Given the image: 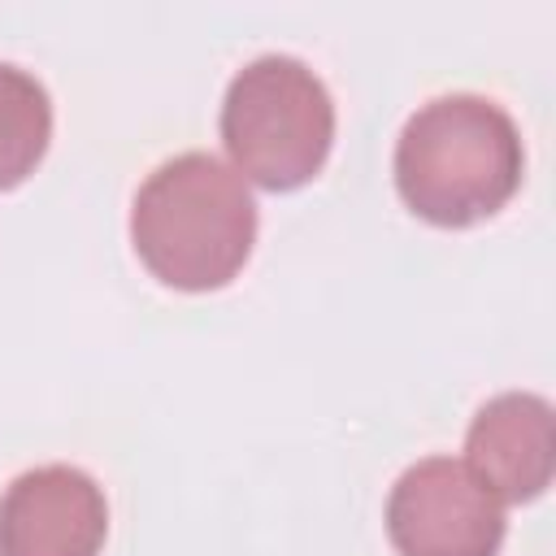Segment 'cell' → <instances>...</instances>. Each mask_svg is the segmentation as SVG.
Here are the masks:
<instances>
[{"label": "cell", "mask_w": 556, "mask_h": 556, "mask_svg": "<svg viewBox=\"0 0 556 556\" xmlns=\"http://www.w3.org/2000/svg\"><path fill=\"white\" fill-rule=\"evenodd\" d=\"M52 139V100L43 83L0 61V191L35 174Z\"/></svg>", "instance_id": "7"}, {"label": "cell", "mask_w": 556, "mask_h": 556, "mask_svg": "<svg viewBox=\"0 0 556 556\" xmlns=\"http://www.w3.org/2000/svg\"><path fill=\"white\" fill-rule=\"evenodd\" d=\"M109 504L91 473L39 465L0 495V556H100Z\"/></svg>", "instance_id": "5"}, {"label": "cell", "mask_w": 556, "mask_h": 556, "mask_svg": "<svg viewBox=\"0 0 556 556\" xmlns=\"http://www.w3.org/2000/svg\"><path fill=\"white\" fill-rule=\"evenodd\" d=\"M521 169L517 122L473 91L421 104L395 139L400 200L430 226L456 230L495 217L517 195Z\"/></svg>", "instance_id": "1"}, {"label": "cell", "mask_w": 556, "mask_h": 556, "mask_svg": "<svg viewBox=\"0 0 556 556\" xmlns=\"http://www.w3.org/2000/svg\"><path fill=\"white\" fill-rule=\"evenodd\" d=\"M222 143L239 178L265 191H295L313 182L330 156L334 100L304 61L265 52L226 87Z\"/></svg>", "instance_id": "3"}, {"label": "cell", "mask_w": 556, "mask_h": 556, "mask_svg": "<svg viewBox=\"0 0 556 556\" xmlns=\"http://www.w3.org/2000/svg\"><path fill=\"white\" fill-rule=\"evenodd\" d=\"M465 465L500 504L539 500L556 469V413L534 391L486 400L465 434Z\"/></svg>", "instance_id": "6"}, {"label": "cell", "mask_w": 556, "mask_h": 556, "mask_svg": "<svg viewBox=\"0 0 556 556\" xmlns=\"http://www.w3.org/2000/svg\"><path fill=\"white\" fill-rule=\"evenodd\" d=\"M387 534L400 556H495L504 543V504L465 460L426 456L395 478Z\"/></svg>", "instance_id": "4"}, {"label": "cell", "mask_w": 556, "mask_h": 556, "mask_svg": "<svg viewBox=\"0 0 556 556\" xmlns=\"http://www.w3.org/2000/svg\"><path fill=\"white\" fill-rule=\"evenodd\" d=\"M130 243L156 282L174 291H217L252 256V191L226 161L182 152L156 165L135 191Z\"/></svg>", "instance_id": "2"}]
</instances>
